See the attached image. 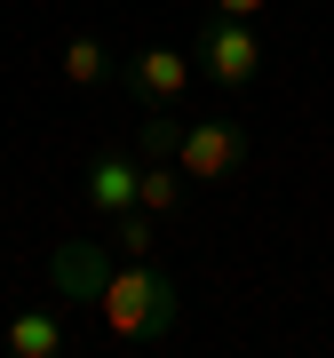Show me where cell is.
Listing matches in <instances>:
<instances>
[{"instance_id": "obj_7", "label": "cell", "mask_w": 334, "mask_h": 358, "mask_svg": "<svg viewBox=\"0 0 334 358\" xmlns=\"http://www.w3.org/2000/svg\"><path fill=\"white\" fill-rule=\"evenodd\" d=\"M136 207L167 223V215L183 207V167H175V159H143V167H136Z\"/></svg>"}, {"instance_id": "obj_8", "label": "cell", "mask_w": 334, "mask_h": 358, "mask_svg": "<svg viewBox=\"0 0 334 358\" xmlns=\"http://www.w3.org/2000/svg\"><path fill=\"white\" fill-rule=\"evenodd\" d=\"M64 80L72 88H103V80H112V48H103L96 32H72L64 40Z\"/></svg>"}, {"instance_id": "obj_9", "label": "cell", "mask_w": 334, "mask_h": 358, "mask_svg": "<svg viewBox=\"0 0 334 358\" xmlns=\"http://www.w3.org/2000/svg\"><path fill=\"white\" fill-rule=\"evenodd\" d=\"M56 287H64L72 303H96V287H103V255H96V247H64V255H56Z\"/></svg>"}, {"instance_id": "obj_4", "label": "cell", "mask_w": 334, "mask_h": 358, "mask_svg": "<svg viewBox=\"0 0 334 358\" xmlns=\"http://www.w3.org/2000/svg\"><path fill=\"white\" fill-rule=\"evenodd\" d=\"M191 80H199V56L191 48H167V40H159V48H136L128 64H119V88H128L143 112H159V103L175 112V103L191 96Z\"/></svg>"}, {"instance_id": "obj_2", "label": "cell", "mask_w": 334, "mask_h": 358, "mask_svg": "<svg viewBox=\"0 0 334 358\" xmlns=\"http://www.w3.org/2000/svg\"><path fill=\"white\" fill-rule=\"evenodd\" d=\"M191 56H199V80H207V88L247 96L255 72H263V32H255V16H215V8H207L199 32H191Z\"/></svg>"}, {"instance_id": "obj_3", "label": "cell", "mask_w": 334, "mask_h": 358, "mask_svg": "<svg viewBox=\"0 0 334 358\" xmlns=\"http://www.w3.org/2000/svg\"><path fill=\"white\" fill-rule=\"evenodd\" d=\"M183 167V183H231L247 167V128L231 112H199V120H175V152H167Z\"/></svg>"}, {"instance_id": "obj_10", "label": "cell", "mask_w": 334, "mask_h": 358, "mask_svg": "<svg viewBox=\"0 0 334 358\" xmlns=\"http://www.w3.org/2000/svg\"><path fill=\"white\" fill-rule=\"evenodd\" d=\"M152 239H159V215H143V207L112 215V247H119V255H152Z\"/></svg>"}, {"instance_id": "obj_11", "label": "cell", "mask_w": 334, "mask_h": 358, "mask_svg": "<svg viewBox=\"0 0 334 358\" xmlns=\"http://www.w3.org/2000/svg\"><path fill=\"white\" fill-rule=\"evenodd\" d=\"M207 8H215V16H263L270 0H207Z\"/></svg>"}, {"instance_id": "obj_1", "label": "cell", "mask_w": 334, "mask_h": 358, "mask_svg": "<svg viewBox=\"0 0 334 358\" xmlns=\"http://www.w3.org/2000/svg\"><path fill=\"white\" fill-rule=\"evenodd\" d=\"M96 319H103V334H112L119 350H152V343H167V334H175L183 294H175V279H167L152 255H128L119 271H103Z\"/></svg>"}, {"instance_id": "obj_6", "label": "cell", "mask_w": 334, "mask_h": 358, "mask_svg": "<svg viewBox=\"0 0 334 358\" xmlns=\"http://www.w3.org/2000/svg\"><path fill=\"white\" fill-rule=\"evenodd\" d=\"M0 343H8V358H64L72 334H64V319H56V310H16Z\"/></svg>"}, {"instance_id": "obj_5", "label": "cell", "mask_w": 334, "mask_h": 358, "mask_svg": "<svg viewBox=\"0 0 334 358\" xmlns=\"http://www.w3.org/2000/svg\"><path fill=\"white\" fill-rule=\"evenodd\" d=\"M136 167H143V159H136V152H119V143H103V152L88 159V183H80V192H88V207H96L103 223L136 207Z\"/></svg>"}]
</instances>
